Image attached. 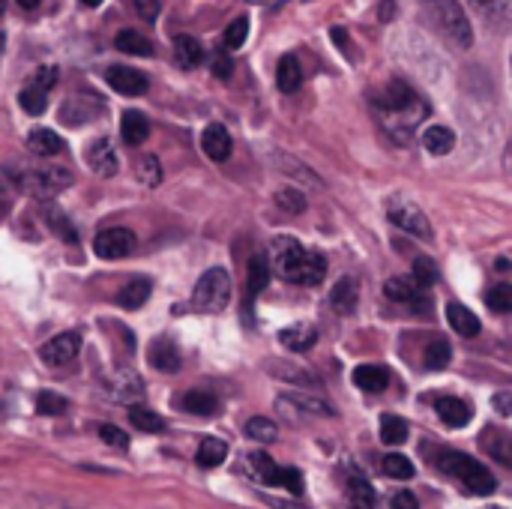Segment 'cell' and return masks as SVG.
Masks as SVG:
<instances>
[{
    "label": "cell",
    "mask_w": 512,
    "mask_h": 509,
    "mask_svg": "<svg viewBox=\"0 0 512 509\" xmlns=\"http://www.w3.org/2000/svg\"><path fill=\"white\" fill-rule=\"evenodd\" d=\"M201 147H204V153H207L213 162H225V159L231 156L234 141H231V132H228L222 123H210V126L204 129V135H201Z\"/></svg>",
    "instance_id": "cell-12"
},
{
    "label": "cell",
    "mask_w": 512,
    "mask_h": 509,
    "mask_svg": "<svg viewBox=\"0 0 512 509\" xmlns=\"http://www.w3.org/2000/svg\"><path fill=\"white\" fill-rule=\"evenodd\" d=\"M231 303V276L225 267H210L192 294V306L204 315H219L225 312V306Z\"/></svg>",
    "instance_id": "cell-6"
},
{
    "label": "cell",
    "mask_w": 512,
    "mask_h": 509,
    "mask_svg": "<svg viewBox=\"0 0 512 509\" xmlns=\"http://www.w3.org/2000/svg\"><path fill=\"white\" fill-rule=\"evenodd\" d=\"M129 423H135L141 432H165V420L159 417V414H153V411H147V408H141V405H135V408H129Z\"/></svg>",
    "instance_id": "cell-35"
},
{
    "label": "cell",
    "mask_w": 512,
    "mask_h": 509,
    "mask_svg": "<svg viewBox=\"0 0 512 509\" xmlns=\"http://www.w3.org/2000/svg\"><path fill=\"white\" fill-rule=\"evenodd\" d=\"M18 102H21V108H24L27 114L39 117V114L48 108V93H45V90H39V87H33V84H27V87L18 93Z\"/></svg>",
    "instance_id": "cell-34"
},
{
    "label": "cell",
    "mask_w": 512,
    "mask_h": 509,
    "mask_svg": "<svg viewBox=\"0 0 512 509\" xmlns=\"http://www.w3.org/2000/svg\"><path fill=\"white\" fill-rule=\"evenodd\" d=\"M246 474L252 480H258L261 486H276V489H285L291 492L294 498H300L306 492V483H303V474L297 468H282L276 465L267 453H252L246 459Z\"/></svg>",
    "instance_id": "cell-4"
},
{
    "label": "cell",
    "mask_w": 512,
    "mask_h": 509,
    "mask_svg": "<svg viewBox=\"0 0 512 509\" xmlns=\"http://www.w3.org/2000/svg\"><path fill=\"white\" fill-rule=\"evenodd\" d=\"M420 3H423L429 21H432L447 39H453L459 48H471L474 30H471V21H468L462 3H456V0H420Z\"/></svg>",
    "instance_id": "cell-3"
},
{
    "label": "cell",
    "mask_w": 512,
    "mask_h": 509,
    "mask_svg": "<svg viewBox=\"0 0 512 509\" xmlns=\"http://www.w3.org/2000/svg\"><path fill=\"white\" fill-rule=\"evenodd\" d=\"M276 204L285 210V213H303L306 210V195L300 189H279L276 192Z\"/></svg>",
    "instance_id": "cell-42"
},
{
    "label": "cell",
    "mask_w": 512,
    "mask_h": 509,
    "mask_svg": "<svg viewBox=\"0 0 512 509\" xmlns=\"http://www.w3.org/2000/svg\"><path fill=\"white\" fill-rule=\"evenodd\" d=\"M57 78H60V72H57V66H39V69H36V75H33V81H30V84H33V87H39V90H45V93H48V90H51V87H54V84H57Z\"/></svg>",
    "instance_id": "cell-47"
},
{
    "label": "cell",
    "mask_w": 512,
    "mask_h": 509,
    "mask_svg": "<svg viewBox=\"0 0 512 509\" xmlns=\"http://www.w3.org/2000/svg\"><path fill=\"white\" fill-rule=\"evenodd\" d=\"M510 393H498V399H495V405H498V411H501V417H510Z\"/></svg>",
    "instance_id": "cell-52"
},
{
    "label": "cell",
    "mask_w": 512,
    "mask_h": 509,
    "mask_svg": "<svg viewBox=\"0 0 512 509\" xmlns=\"http://www.w3.org/2000/svg\"><path fill=\"white\" fill-rule=\"evenodd\" d=\"M492 509H504V507H492Z\"/></svg>",
    "instance_id": "cell-62"
},
{
    "label": "cell",
    "mask_w": 512,
    "mask_h": 509,
    "mask_svg": "<svg viewBox=\"0 0 512 509\" xmlns=\"http://www.w3.org/2000/svg\"><path fill=\"white\" fill-rule=\"evenodd\" d=\"M180 408L195 414V417H213V414H219V399L207 390H189L180 399Z\"/></svg>",
    "instance_id": "cell-24"
},
{
    "label": "cell",
    "mask_w": 512,
    "mask_h": 509,
    "mask_svg": "<svg viewBox=\"0 0 512 509\" xmlns=\"http://www.w3.org/2000/svg\"><path fill=\"white\" fill-rule=\"evenodd\" d=\"M438 468H441L453 483H459L468 495H474V498L492 495V492L498 489V480H495V477L489 474V468L480 465L474 456L447 450V453L438 456Z\"/></svg>",
    "instance_id": "cell-2"
},
{
    "label": "cell",
    "mask_w": 512,
    "mask_h": 509,
    "mask_svg": "<svg viewBox=\"0 0 512 509\" xmlns=\"http://www.w3.org/2000/svg\"><path fill=\"white\" fill-rule=\"evenodd\" d=\"M384 294L393 303H417L420 300V285L414 276H393L384 282Z\"/></svg>",
    "instance_id": "cell-23"
},
{
    "label": "cell",
    "mask_w": 512,
    "mask_h": 509,
    "mask_svg": "<svg viewBox=\"0 0 512 509\" xmlns=\"http://www.w3.org/2000/svg\"><path fill=\"white\" fill-rule=\"evenodd\" d=\"M3 48H6V36L0 33V54H3Z\"/></svg>",
    "instance_id": "cell-58"
},
{
    "label": "cell",
    "mask_w": 512,
    "mask_h": 509,
    "mask_svg": "<svg viewBox=\"0 0 512 509\" xmlns=\"http://www.w3.org/2000/svg\"><path fill=\"white\" fill-rule=\"evenodd\" d=\"M450 360H453V348H450V342L435 339V342L426 348V369L441 372V369H447V366H450Z\"/></svg>",
    "instance_id": "cell-33"
},
{
    "label": "cell",
    "mask_w": 512,
    "mask_h": 509,
    "mask_svg": "<svg viewBox=\"0 0 512 509\" xmlns=\"http://www.w3.org/2000/svg\"><path fill=\"white\" fill-rule=\"evenodd\" d=\"M114 45H117V51L135 54V57H150L153 54V42L147 36H141L138 30H120L114 36Z\"/></svg>",
    "instance_id": "cell-28"
},
{
    "label": "cell",
    "mask_w": 512,
    "mask_h": 509,
    "mask_svg": "<svg viewBox=\"0 0 512 509\" xmlns=\"http://www.w3.org/2000/svg\"><path fill=\"white\" fill-rule=\"evenodd\" d=\"M423 147L432 153V156H447L453 147H456V132L450 126H429L423 132Z\"/></svg>",
    "instance_id": "cell-25"
},
{
    "label": "cell",
    "mask_w": 512,
    "mask_h": 509,
    "mask_svg": "<svg viewBox=\"0 0 512 509\" xmlns=\"http://www.w3.org/2000/svg\"><path fill=\"white\" fill-rule=\"evenodd\" d=\"M246 3H267V0H246Z\"/></svg>",
    "instance_id": "cell-60"
},
{
    "label": "cell",
    "mask_w": 512,
    "mask_h": 509,
    "mask_svg": "<svg viewBox=\"0 0 512 509\" xmlns=\"http://www.w3.org/2000/svg\"><path fill=\"white\" fill-rule=\"evenodd\" d=\"M381 468H384V474H387V477H393V480H411V477H414V465H411V459H405V456H399V453L384 456Z\"/></svg>",
    "instance_id": "cell-38"
},
{
    "label": "cell",
    "mask_w": 512,
    "mask_h": 509,
    "mask_svg": "<svg viewBox=\"0 0 512 509\" xmlns=\"http://www.w3.org/2000/svg\"><path fill=\"white\" fill-rule=\"evenodd\" d=\"M393 509H420L417 495H411V492H396V495H393Z\"/></svg>",
    "instance_id": "cell-51"
},
{
    "label": "cell",
    "mask_w": 512,
    "mask_h": 509,
    "mask_svg": "<svg viewBox=\"0 0 512 509\" xmlns=\"http://www.w3.org/2000/svg\"><path fill=\"white\" fill-rule=\"evenodd\" d=\"M447 318H450V327H453L459 336H465V339L480 336V318H477L471 309H465L462 303H450V306H447Z\"/></svg>",
    "instance_id": "cell-20"
},
{
    "label": "cell",
    "mask_w": 512,
    "mask_h": 509,
    "mask_svg": "<svg viewBox=\"0 0 512 509\" xmlns=\"http://www.w3.org/2000/svg\"><path fill=\"white\" fill-rule=\"evenodd\" d=\"M78 351H81V336L78 333H60L39 348V357L48 366H66L78 357Z\"/></svg>",
    "instance_id": "cell-9"
},
{
    "label": "cell",
    "mask_w": 512,
    "mask_h": 509,
    "mask_svg": "<svg viewBox=\"0 0 512 509\" xmlns=\"http://www.w3.org/2000/svg\"><path fill=\"white\" fill-rule=\"evenodd\" d=\"M147 357H150V366H153L156 372L174 375V372L180 369V351H177V345H174L168 336L153 339V345H150Z\"/></svg>",
    "instance_id": "cell-13"
},
{
    "label": "cell",
    "mask_w": 512,
    "mask_h": 509,
    "mask_svg": "<svg viewBox=\"0 0 512 509\" xmlns=\"http://www.w3.org/2000/svg\"><path fill=\"white\" fill-rule=\"evenodd\" d=\"M228 459V444L219 438H204L198 447V465L201 468H219Z\"/></svg>",
    "instance_id": "cell-30"
},
{
    "label": "cell",
    "mask_w": 512,
    "mask_h": 509,
    "mask_svg": "<svg viewBox=\"0 0 512 509\" xmlns=\"http://www.w3.org/2000/svg\"><path fill=\"white\" fill-rule=\"evenodd\" d=\"M330 33H333V42H336L339 48H348V33H345L342 27H333Z\"/></svg>",
    "instance_id": "cell-53"
},
{
    "label": "cell",
    "mask_w": 512,
    "mask_h": 509,
    "mask_svg": "<svg viewBox=\"0 0 512 509\" xmlns=\"http://www.w3.org/2000/svg\"><path fill=\"white\" fill-rule=\"evenodd\" d=\"M414 279H417L420 288L435 285V282H438V267H435V261L426 258V255H417V258H414Z\"/></svg>",
    "instance_id": "cell-39"
},
{
    "label": "cell",
    "mask_w": 512,
    "mask_h": 509,
    "mask_svg": "<svg viewBox=\"0 0 512 509\" xmlns=\"http://www.w3.org/2000/svg\"><path fill=\"white\" fill-rule=\"evenodd\" d=\"M0 414H3V405H0Z\"/></svg>",
    "instance_id": "cell-61"
},
{
    "label": "cell",
    "mask_w": 512,
    "mask_h": 509,
    "mask_svg": "<svg viewBox=\"0 0 512 509\" xmlns=\"http://www.w3.org/2000/svg\"><path fill=\"white\" fill-rule=\"evenodd\" d=\"M81 3H84V6H99L102 0H81Z\"/></svg>",
    "instance_id": "cell-57"
},
{
    "label": "cell",
    "mask_w": 512,
    "mask_h": 509,
    "mask_svg": "<svg viewBox=\"0 0 512 509\" xmlns=\"http://www.w3.org/2000/svg\"><path fill=\"white\" fill-rule=\"evenodd\" d=\"M12 180L27 195L51 198V195H60L63 189L72 186V171L69 168H51V165H42V168H15L12 171Z\"/></svg>",
    "instance_id": "cell-5"
},
{
    "label": "cell",
    "mask_w": 512,
    "mask_h": 509,
    "mask_svg": "<svg viewBox=\"0 0 512 509\" xmlns=\"http://www.w3.org/2000/svg\"><path fill=\"white\" fill-rule=\"evenodd\" d=\"M6 3H9V0H0V15L6 12Z\"/></svg>",
    "instance_id": "cell-59"
},
{
    "label": "cell",
    "mask_w": 512,
    "mask_h": 509,
    "mask_svg": "<svg viewBox=\"0 0 512 509\" xmlns=\"http://www.w3.org/2000/svg\"><path fill=\"white\" fill-rule=\"evenodd\" d=\"M39 3H42V0H18V6H21V9H36Z\"/></svg>",
    "instance_id": "cell-55"
},
{
    "label": "cell",
    "mask_w": 512,
    "mask_h": 509,
    "mask_svg": "<svg viewBox=\"0 0 512 509\" xmlns=\"http://www.w3.org/2000/svg\"><path fill=\"white\" fill-rule=\"evenodd\" d=\"M354 384L363 393H384L390 387V372L384 366H357L354 369Z\"/></svg>",
    "instance_id": "cell-18"
},
{
    "label": "cell",
    "mask_w": 512,
    "mask_h": 509,
    "mask_svg": "<svg viewBox=\"0 0 512 509\" xmlns=\"http://www.w3.org/2000/svg\"><path fill=\"white\" fill-rule=\"evenodd\" d=\"M132 6H135L138 18H144V21H156V15H159V0H132Z\"/></svg>",
    "instance_id": "cell-49"
},
{
    "label": "cell",
    "mask_w": 512,
    "mask_h": 509,
    "mask_svg": "<svg viewBox=\"0 0 512 509\" xmlns=\"http://www.w3.org/2000/svg\"><path fill=\"white\" fill-rule=\"evenodd\" d=\"M396 12V0H384V12H381V18L384 21H390V15Z\"/></svg>",
    "instance_id": "cell-54"
},
{
    "label": "cell",
    "mask_w": 512,
    "mask_h": 509,
    "mask_svg": "<svg viewBox=\"0 0 512 509\" xmlns=\"http://www.w3.org/2000/svg\"><path fill=\"white\" fill-rule=\"evenodd\" d=\"M279 342L288 348V351H309L315 342H318V330L312 324H294V327H285L279 333Z\"/></svg>",
    "instance_id": "cell-21"
},
{
    "label": "cell",
    "mask_w": 512,
    "mask_h": 509,
    "mask_svg": "<svg viewBox=\"0 0 512 509\" xmlns=\"http://www.w3.org/2000/svg\"><path fill=\"white\" fill-rule=\"evenodd\" d=\"M387 216H390V222L396 228H402V231H408V234H414L420 240H432V225H429L423 207L417 201H411L408 195H393L387 201Z\"/></svg>",
    "instance_id": "cell-7"
},
{
    "label": "cell",
    "mask_w": 512,
    "mask_h": 509,
    "mask_svg": "<svg viewBox=\"0 0 512 509\" xmlns=\"http://www.w3.org/2000/svg\"><path fill=\"white\" fill-rule=\"evenodd\" d=\"M288 402H294L297 408H303V411H309V414H324V417H333V408L327 405V402H321V399H312V396H303V393H297V396H285Z\"/></svg>",
    "instance_id": "cell-46"
},
{
    "label": "cell",
    "mask_w": 512,
    "mask_h": 509,
    "mask_svg": "<svg viewBox=\"0 0 512 509\" xmlns=\"http://www.w3.org/2000/svg\"><path fill=\"white\" fill-rule=\"evenodd\" d=\"M498 270L507 273V270H510V261H507V258H498Z\"/></svg>",
    "instance_id": "cell-56"
},
{
    "label": "cell",
    "mask_w": 512,
    "mask_h": 509,
    "mask_svg": "<svg viewBox=\"0 0 512 509\" xmlns=\"http://www.w3.org/2000/svg\"><path fill=\"white\" fill-rule=\"evenodd\" d=\"M174 57H177V66L195 69L204 60V48H201V42L195 36H177L174 39Z\"/></svg>",
    "instance_id": "cell-27"
},
{
    "label": "cell",
    "mask_w": 512,
    "mask_h": 509,
    "mask_svg": "<svg viewBox=\"0 0 512 509\" xmlns=\"http://www.w3.org/2000/svg\"><path fill=\"white\" fill-rule=\"evenodd\" d=\"M381 441L387 447H399L408 441V423L402 417H393V414H384L381 417Z\"/></svg>",
    "instance_id": "cell-31"
},
{
    "label": "cell",
    "mask_w": 512,
    "mask_h": 509,
    "mask_svg": "<svg viewBox=\"0 0 512 509\" xmlns=\"http://www.w3.org/2000/svg\"><path fill=\"white\" fill-rule=\"evenodd\" d=\"M357 297H360L357 282H354L351 276H345V279L336 282V288H333V294H330V303H333V309H336L339 315H351V312L357 309Z\"/></svg>",
    "instance_id": "cell-26"
},
{
    "label": "cell",
    "mask_w": 512,
    "mask_h": 509,
    "mask_svg": "<svg viewBox=\"0 0 512 509\" xmlns=\"http://www.w3.org/2000/svg\"><path fill=\"white\" fill-rule=\"evenodd\" d=\"M483 444H486V450H489L501 465H510L512 456H510V435H507V432H501V429H489V432H483Z\"/></svg>",
    "instance_id": "cell-32"
},
{
    "label": "cell",
    "mask_w": 512,
    "mask_h": 509,
    "mask_svg": "<svg viewBox=\"0 0 512 509\" xmlns=\"http://www.w3.org/2000/svg\"><path fill=\"white\" fill-rule=\"evenodd\" d=\"M246 435H249L252 441H258V444H273V441H276V435H279V429H276V423H273V420H267V417H255V420H249V423H246Z\"/></svg>",
    "instance_id": "cell-36"
},
{
    "label": "cell",
    "mask_w": 512,
    "mask_h": 509,
    "mask_svg": "<svg viewBox=\"0 0 512 509\" xmlns=\"http://www.w3.org/2000/svg\"><path fill=\"white\" fill-rule=\"evenodd\" d=\"M99 438H102L108 447H117V450H126V447H129V435L120 432L117 426H99Z\"/></svg>",
    "instance_id": "cell-48"
},
{
    "label": "cell",
    "mask_w": 512,
    "mask_h": 509,
    "mask_svg": "<svg viewBox=\"0 0 512 509\" xmlns=\"http://www.w3.org/2000/svg\"><path fill=\"white\" fill-rule=\"evenodd\" d=\"M345 498L351 509H375V489L369 486V480L363 474H351L348 486H345Z\"/></svg>",
    "instance_id": "cell-17"
},
{
    "label": "cell",
    "mask_w": 512,
    "mask_h": 509,
    "mask_svg": "<svg viewBox=\"0 0 512 509\" xmlns=\"http://www.w3.org/2000/svg\"><path fill=\"white\" fill-rule=\"evenodd\" d=\"M45 216H48V225H51L57 234H63V237H66V243H78V234H75V228L66 222V216H63L60 210H54V207H45Z\"/></svg>",
    "instance_id": "cell-45"
},
{
    "label": "cell",
    "mask_w": 512,
    "mask_h": 509,
    "mask_svg": "<svg viewBox=\"0 0 512 509\" xmlns=\"http://www.w3.org/2000/svg\"><path fill=\"white\" fill-rule=\"evenodd\" d=\"M231 72H234V60H231V57H225V54H219V57L213 60V75H216L219 81H228V78H231Z\"/></svg>",
    "instance_id": "cell-50"
},
{
    "label": "cell",
    "mask_w": 512,
    "mask_h": 509,
    "mask_svg": "<svg viewBox=\"0 0 512 509\" xmlns=\"http://www.w3.org/2000/svg\"><path fill=\"white\" fill-rule=\"evenodd\" d=\"M120 135H123V141H126L129 147L144 144L147 135H150L147 117H144L141 111H123V117H120Z\"/></svg>",
    "instance_id": "cell-16"
},
{
    "label": "cell",
    "mask_w": 512,
    "mask_h": 509,
    "mask_svg": "<svg viewBox=\"0 0 512 509\" xmlns=\"http://www.w3.org/2000/svg\"><path fill=\"white\" fill-rule=\"evenodd\" d=\"M246 36H249V18L243 15V18H234L228 27H225V48H240L243 42H246Z\"/></svg>",
    "instance_id": "cell-41"
},
{
    "label": "cell",
    "mask_w": 512,
    "mask_h": 509,
    "mask_svg": "<svg viewBox=\"0 0 512 509\" xmlns=\"http://www.w3.org/2000/svg\"><path fill=\"white\" fill-rule=\"evenodd\" d=\"M435 411L450 429H462V426H468L474 420V405L465 402V399H456V396H441L435 402Z\"/></svg>",
    "instance_id": "cell-11"
},
{
    "label": "cell",
    "mask_w": 512,
    "mask_h": 509,
    "mask_svg": "<svg viewBox=\"0 0 512 509\" xmlns=\"http://www.w3.org/2000/svg\"><path fill=\"white\" fill-rule=\"evenodd\" d=\"M138 177L144 186H159L162 183V168H159V159L156 156H144L138 162Z\"/></svg>",
    "instance_id": "cell-44"
},
{
    "label": "cell",
    "mask_w": 512,
    "mask_h": 509,
    "mask_svg": "<svg viewBox=\"0 0 512 509\" xmlns=\"http://www.w3.org/2000/svg\"><path fill=\"white\" fill-rule=\"evenodd\" d=\"M270 276H273V270H270V258H267L264 252L252 255L249 270H246V300H249V303H252L264 288H267Z\"/></svg>",
    "instance_id": "cell-14"
},
{
    "label": "cell",
    "mask_w": 512,
    "mask_h": 509,
    "mask_svg": "<svg viewBox=\"0 0 512 509\" xmlns=\"http://www.w3.org/2000/svg\"><path fill=\"white\" fill-rule=\"evenodd\" d=\"M276 84L282 93H297L300 84H303V69H300V60L294 54H285L279 60V69H276Z\"/></svg>",
    "instance_id": "cell-22"
},
{
    "label": "cell",
    "mask_w": 512,
    "mask_h": 509,
    "mask_svg": "<svg viewBox=\"0 0 512 509\" xmlns=\"http://www.w3.org/2000/svg\"><path fill=\"white\" fill-rule=\"evenodd\" d=\"M150 291H153L150 279H132L129 285H123V288H120L117 303H120L123 309H141V306L147 303Z\"/></svg>",
    "instance_id": "cell-29"
},
{
    "label": "cell",
    "mask_w": 512,
    "mask_h": 509,
    "mask_svg": "<svg viewBox=\"0 0 512 509\" xmlns=\"http://www.w3.org/2000/svg\"><path fill=\"white\" fill-rule=\"evenodd\" d=\"M468 3L492 21H507L512 12V0H468Z\"/></svg>",
    "instance_id": "cell-37"
},
{
    "label": "cell",
    "mask_w": 512,
    "mask_h": 509,
    "mask_svg": "<svg viewBox=\"0 0 512 509\" xmlns=\"http://www.w3.org/2000/svg\"><path fill=\"white\" fill-rule=\"evenodd\" d=\"M270 270H276L285 282L315 288L327 276V258L315 249H306L294 237H276L270 252Z\"/></svg>",
    "instance_id": "cell-1"
},
{
    "label": "cell",
    "mask_w": 512,
    "mask_h": 509,
    "mask_svg": "<svg viewBox=\"0 0 512 509\" xmlns=\"http://www.w3.org/2000/svg\"><path fill=\"white\" fill-rule=\"evenodd\" d=\"M27 147H30L33 156L48 159V156H57L66 144H63V138H60L57 132H51V129H33V132L27 135Z\"/></svg>",
    "instance_id": "cell-19"
},
{
    "label": "cell",
    "mask_w": 512,
    "mask_h": 509,
    "mask_svg": "<svg viewBox=\"0 0 512 509\" xmlns=\"http://www.w3.org/2000/svg\"><path fill=\"white\" fill-rule=\"evenodd\" d=\"M486 303H489L492 312L507 315L512 309V285H498V288H492V291L486 294Z\"/></svg>",
    "instance_id": "cell-40"
},
{
    "label": "cell",
    "mask_w": 512,
    "mask_h": 509,
    "mask_svg": "<svg viewBox=\"0 0 512 509\" xmlns=\"http://www.w3.org/2000/svg\"><path fill=\"white\" fill-rule=\"evenodd\" d=\"M66 408H69V405H66V399H63V396H57V393H48V390H45V393H39V396H36V411H39V414L57 417V414H63Z\"/></svg>",
    "instance_id": "cell-43"
},
{
    "label": "cell",
    "mask_w": 512,
    "mask_h": 509,
    "mask_svg": "<svg viewBox=\"0 0 512 509\" xmlns=\"http://www.w3.org/2000/svg\"><path fill=\"white\" fill-rule=\"evenodd\" d=\"M93 252L102 261H120V258H126V255L135 252V234L129 228H105L93 240Z\"/></svg>",
    "instance_id": "cell-8"
},
{
    "label": "cell",
    "mask_w": 512,
    "mask_h": 509,
    "mask_svg": "<svg viewBox=\"0 0 512 509\" xmlns=\"http://www.w3.org/2000/svg\"><path fill=\"white\" fill-rule=\"evenodd\" d=\"M87 162H90V168H93L96 174H102V177H114V174H117V165H120L114 147L108 144V138H99V141L90 144Z\"/></svg>",
    "instance_id": "cell-15"
},
{
    "label": "cell",
    "mask_w": 512,
    "mask_h": 509,
    "mask_svg": "<svg viewBox=\"0 0 512 509\" xmlns=\"http://www.w3.org/2000/svg\"><path fill=\"white\" fill-rule=\"evenodd\" d=\"M105 81L117 90V93H123V96H141V93H147V75L144 72H138V69H132V66H111L108 72H105Z\"/></svg>",
    "instance_id": "cell-10"
}]
</instances>
